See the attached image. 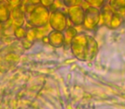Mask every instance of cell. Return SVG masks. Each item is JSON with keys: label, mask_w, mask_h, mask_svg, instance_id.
<instances>
[{"label": "cell", "mask_w": 125, "mask_h": 109, "mask_svg": "<svg viewBox=\"0 0 125 109\" xmlns=\"http://www.w3.org/2000/svg\"><path fill=\"white\" fill-rule=\"evenodd\" d=\"M69 15L71 19L75 23H80L83 18V10L78 5L70 7Z\"/></svg>", "instance_id": "3"}, {"label": "cell", "mask_w": 125, "mask_h": 109, "mask_svg": "<svg viewBox=\"0 0 125 109\" xmlns=\"http://www.w3.org/2000/svg\"><path fill=\"white\" fill-rule=\"evenodd\" d=\"M10 5L6 2V0H1L0 1V21L5 22L9 19L11 10H10Z\"/></svg>", "instance_id": "4"}, {"label": "cell", "mask_w": 125, "mask_h": 109, "mask_svg": "<svg viewBox=\"0 0 125 109\" xmlns=\"http://www.w3.org/2000/svg\"><path fill=\"white\" fill-rule=\"evenodd\" d=\"M50 23L56 29H63L66 25V18L63 13L60 11H54L50 16Z\"/></svg>", "instance_id": "2"}, {"label": "cell", "mask_w": 125, "mask_h": 109, "mask_svg": "<svg viewBox=\"0 0 125 109\" xmlns=\"http://www.w3.org/2000/svg\"><path fill=\"white\" fill-rule=\"evenodd\" d=\"M86 1H88L89 3H90L91 4H93V5L98 6V5L101 4V3L104 1V0H86Z\"/></svg>", "instance_id": "8"}, {"label": "cell", "mask_w": 125, "mask_h": 109, "mask_svg": "<svg viewBox=\"0 0 125 109\" xmlns=\"http://www.w3.org/2000/svg\"><path fill=\"white\" fill-rule=\"evenodd\" d=\"M6 2L11 7L20 6V5H21V3H22V0H6Z\"/></svg>", "instance_id": "6"}, {"label": "cell", "mask_w": 125, "mask_h": 109, "mask_svg": "<svg viewBox=\"0 0 125 109\" xmlns=\"http://www.w3.org/2000/svg\"><path fill=\"white\" fill-rule=\"evenodd\" d=\"M0 1H1V0H0Z\"/></svg>", "instance_id": "9"}, {"label": "cell", "mask_w": 125, "mask_h": 109, "mask_svg": "<svg viewBox=\"0 0 125 109\" xmlns=\"http://www.w3.org/2000/svg\"><path fill=\"white\" fill-rule=\"evenodd\" d=\"M81 3V0H64V3L67 7H73L76 5H79Z\"/></svg>", "instance_id": "5"}, {"label": "cell", "mask_w": 125, "mask_h": 109, "mask_svg": "<svg viewBox=\"0 0 125 109\" xmlns=\"http://www.w3.org/2000/svg\"><path fill=\"white\" fill-rule=\"evenodd\" d=\"M39 3L44 7H50L54 3V0H39Z\"/></svg>", "instance_id": "7"}, {"label": "cell", "mask_w": 125, "mask_h": 109, "mask_svg": "<svg viewBox=\"0 0 125 109\" xmlns=\"http://www.w3.org/2000/svg\"><path fill=\"white\" fill-rule=\"evenodd\" d=\"M49 18V10L47 7L42 4H37L30 11V21L33 25L41 26L47 22Z\"/></svg>", "instance_id": "1"}]
</instances>
